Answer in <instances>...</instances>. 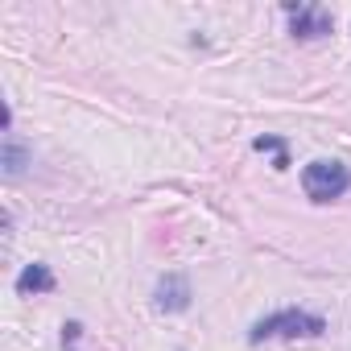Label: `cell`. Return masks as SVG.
<instances>
[{
  "label": "cell",
  "instance_id": "cell-1",
  "mask_svg": "<svg viewBox=\"0 0 351 351\" xmlns=\"http://www.w3.org/2000/svg\"><path fill=\"white\" fill-rule=\"evenodd\" d=\"M322 330H326V322H322L318 314H306V310H277V314L261 318L248 339H252V343H265V339H314V335H322Z\"/></svg>",
  "mask_w": 351,
  "mask_h": 351
},
{
  "label": "cell",
  "instance_id": "cell-2",
  "mask_svg": "<svg viewBox=\"0 0 351 351\" xmlns=\"http://www.w3.org/2000/svg\"><path fill=\"white\" fill-rule=\"evenodd\" d=\"M302 186L314 203H330L351 186V169L343 161H310L302 169Z\"/></svg>",
  "mask_w": 351,
  "mask_h": 351
},
{
  "label": "cell",
  "instance_id": "cell-3",
  "mask_svg": "<svg viewBox=\"0 0 351 351\" xmlns=\"http://www.w3.org/2000/svg\"><path fill=\"white\" fill-rule=\"evenodd\" d=\"M157 310H165V314H178V310H186L191 306V281L182 277V273H165L161 281H157Z\"/></svg>",
  "mask_w": 351,
  "mask_h": 351
},
{
  "label": "cell",
  "instance_id": "cell-4",
  "mask_svg": "<svg viewBox=\"0 0 351 351\" xmlns=\"http://www.w3.org/2000/svg\"><path fill=\"white\" fill-rule=\"evenodd\" d=\"M293 13V34L298 38H322L330 34V17L322 9H306V5H285Z\"/></svg>",
  "mask_w": 351,
  "mask_h": 351
},
{
  "label": "cell",
  "instance_id": "cell-5",
  "mask_svg": "<svg viewBox=\"0 0 351 351\" xmlns=\"http://www.w3.org/2000/svg\"><path fill=\"white\" fill-rule=\"evenodd\" d=\"M29 161H34V153H29L17 136H5V149H0V165H5V178H21Z\"/></svg>",
  "mask_w": 351,
  "mask_h": 351
},
{
  "label": "cell",
  "instance_id": "cell-6",
  "mask_svg": "<svg viewBox=\"0 0 351 351\" xmlns=\"http://www.w3.org/2000/svg\"><path fill=\"white\" fill-rule=\"evenodd\" d=\"M17 289L21 293H46V289H54V273L46 265H29V269H21Z\"/></svg>",
  "mask_w": 351,
  "mask_h": 351
}]
</instances>
